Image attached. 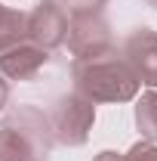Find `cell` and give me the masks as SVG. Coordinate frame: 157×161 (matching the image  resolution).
I'll list each match as a JSON object with an SVG mask.
<instances>
[{"mask_svg": "<svg viewBox=\"0 0 157 161\" xmlns=\"http://www.w3.org/2000/svg\"><path fill=\"white\" fill-rule=\"evenodd\" d=\"M71 80H74V93H80L93 105L96 102H129L139 93V78L117 53H105L96 59H74Z\"/></svg>", "mask_w": 157, "mask_h": 161, "instance_id": "6da1fadb", "label": "cell"}, {"mask_svg": "<svg viewBox=\"0 0 157 161\" xmlns=\"http://www.w3.org/2000/svg\"><path fill=\"white\" fill-rule=\"evenodd\" d=\"M49 127H53V140L62 146H83L89 140V130L96 124V105L83 99L80 93H65L53 102V108L46 112Z\"/></svg>", "mask_w": 157, "mask_h": 161, "instance_id": "7a4b0ae2", "label": "cell"}, {"mask_svg": "<svg viewBox=\"0 0 157 161\" xmlns=\"http://www.w3.org/2000/svg\"><path fill=\"white\" fill-rule=\"evenodd\" d=\"M68 50L74 59H96L105 53H114V34L102 13L77 9L68 19Z\"/></svg>", "mask_w": 157, "mask_h": 161, "instance_id": "3957f363", "label": "cell"}, {"mask_svg": "<svg viewBox=\"0 0 157 161\" xmlns=\"http://www.w3.org/2000/svg\"><path fill=\"white\" fill-rule=\"evenodd\" d=\"M65 37H68V9L65 6L43 0L31 13H25V40L53 53L65 43Z\"/></svg>", "mask_w": 157, "mask_h": 161, "instance_id": "277c9868", "label": "cell"}, {"mask_svg": "<svg viewBox=\"0 0 157 161\" xmlns=\"http://www.w3.org/2000/svg\"><path fill=\"white\" fill-rule=\"evenodd\" d=\"M0 127H13L22 140L31 146V152H34L37 161L49 158L56 140H53V127H49V118H46L43 108L31 105V102H22V105H16L13 112H6V118H3Z\"/></svg>", "mask_w": 157, "mask_h": 161, "instance_id": "5b68a950", "label": "cell"}, {"mask_svg": "<svg viewBox=\"0 0 157 161\" xmlns=\"http://www.w3.org/2000/svg\"><path fill=\"white\" fill-rule=\"evenodd\" d=\"M123 59L133 68L139 84L145 87H157V31L151 28H136L123 40Z\"/></svg>", "mask_w": 157, "mask_h": 161, "instance_id": "8992f818", "label": "cell"}, {"mask_svg": "<svg viewBox=\"0 0 157 161\" xmlns=\"http://www.w3.org/2000/svg\"><path fill=\"white\" fill-rule=\"evenodd\" d=\"M46 62H49V53L43 47L31 43V40H22V43L0 53V75L6 80H34Z\"/></svg>", "mask_w": 157, "mask_h": 161, "instance_id": "52a82bcc", "label": "cell"}, {"mask_svg": "<svg viewBox=\"0 0 157 161\" xmlns=\"http://www.w3.org/2000/svg\"><path fill=\"white\" fill-rule=\"evenodd\" d=\"M25 40V13L0 3V53Z\"/></svg>", "mask_w": 157, "mask_h": 161, "instance_id": "ba28073f", "label": "cell"}, {"mask_svg": "<svg viewBox=\"0 0 157 161\" xmlns=\"http://www.w3.org/2000/svg\"><path fill=\"white\" fill-rule=\"evenodd\" d=\"M136 124L148 142H157V90L142 93V99L136 102Z\"/></svg>", "mask_w": 157, "mask_h": 161, "instance_id": "9c48e42d", "label": "cell"}, {"mask_svg": "<svg viewBox=\"0 0 157 161\" xmlns=\"http://www.w3.org/2000/svg\"><path fill=\"white\" fill-rule=\"evenodd\" d=\"M0 161H37L31 146L13 127H0Z\"/></svg>", "mask_w": 157, "mask_h": 161, "instance_id": "30bf717a", "label": "cell"}, {"mask_svg": "<svg viewBox=\"0 0 157 161\" xmlns=\"http://www.w3.org/2000/svg\"><path fill=\"white\" fill-rule=\"evenodd\" d=\"M123 161H157V142H148V140L136 142V146L123 155Z\"/></svg>", "mask_w": 157, "mask_h": 161, "instance_id": "8fae6325", "label": "cell"}, {"mask_svg": "<svg viewBox=\"0 0 157 161\" xmlns=\"http://www.w3.org/2000/svg\"><path fill=\"white\" fill-rule=\"evenodd\" d=\"M6 102H9V80L0 75V112L6 108Z\"/></svg>", "mask_w": 157, "mask_h": 161, "instance_id": "7c38bea8", "label": "cell"}, {"mask_svg": "<svg viewBox=\"0 0 157 161\" xmlns=\"http://www.w3.org/2000/svg\"><path fill=\"white\" fill-rule=\"evenodd\" d=\"M93 161H123V155H120V152H108V149H105V152H99Z\"/></svg>", "mask_w": 157, "mask_h": 161, "instance_id": "4fadbf2b", "label": "cell"}, {"mask_svg": "<svg viewBox=\"0 0 157 161\" xmlns=\"http://www.w3.org/2000/svg\"><path fill=\"white\" fill-rule=\"evenodd\" d=\"M145 3H148V6H151V9H157V0H145Z\"/></svg>", "mask_w": 157, "mask_h": 161, "instance_id": "5bb4252c", "label": "cell"}, {"mask_svg": "<svg viewBox=\"0 0 157 161\" xmlns=\"http://www.w3.org/2000/svg\"><path fill=\"white\" fill-rule=\"evenodd\" d=\"M53 3H68V0H53Z\"/></svg>", "mask_w": 157, "mask_h": 161, "instance_id": "9a60e30c", "label": "cell"}]
</instances>
